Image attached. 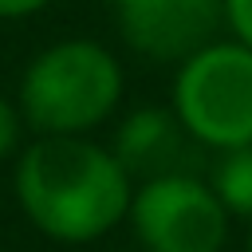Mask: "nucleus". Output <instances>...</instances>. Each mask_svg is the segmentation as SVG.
<instances>
[{"mask_svg":"<svg viewBox=\"0 0 252 252\" xmlns=\"http://www.w3.org/2000/svg\"><path fill=\"white\" fill-rule=\"evenodd\" d=\"M24 114H20V106H16V98H4L0 94V161H8V158H16L24 146H20V138H24Z\"/></svg>","mask_w":252,"mask_h":252,"instance_id":"nucleus-8","label":"nucleus"},{"mask_svg":"<svg viewBox=\"0 0 252 252\" xmlns=\"http://www.w3.org/2000/svg\"><path fill=\"white\" fill-rule=\"evenodd\" d=\"M51 0H0V20H28L39 16Z\"/></svg>","mask_w":252,"mask_h":252,"instance_id":"nucleus-10","label":"nucleus"},{"mask_svg":"<svg viewBox=\"0 0 252 252\" xmlns=\"http://www.w3.org/2000/svg\"><path fill=\"white\" fill-rule=\"evenodd\" d=\"M224 28L232 39L252 47V0H224Z\"/></svg>","mask_w":252,"mask_h":252,"instance_id":"nucleus-9","label":"nucleus"},{"mask_svg":"<svg viewBox=\"0 0 252 252\" xmlns=\"http://www.w3.org/2000/svg\"><path fill=\"white\" fill-rule=\"evenodd\" d=\"M122 43L150 63H185L224 28V0H110Z\"/></svg>","mask_w":252,"mask_h":252,"instance_id":"nucleus-5","label":"nucleus"},{"mask_svg":"<svg viewBox=\"0 0 252 252\" xmlns=\"http://www.w3.org/2000/svg\"><path fill=\"white\" fill-rule=\"evenodd\" d=\"M12 193L35 232L59 244H94L114 232L134 197V177L91 134L32 138L16 154Z\"/></svg>","mask_w":252,"mask_h":252,"instance_id":"nucleus-1","label":"nucleus"},{"mask_svg":"<svg viewBox=\"0 0 252 252\" xmlns=\"http://www.w3.org/2000/svg\"><path fill=\"white\" fill-rule=\"evenodd\" d=\"M248 252H252V220H248Z\"/></svg>","mask_w":252,"mask_h":252,"instance_id":"nucleus-11","label":"nucleus"},{"mask_svg":"<svg viewBox=\"0 0 252 252\" xmlns=\"http://www.w3.org/2000/svg\"><path fill=\"white\" fill-rule=\"evenodd\" d=\"M126 91L118 55L87 35H67L39 47L16 83V106L32 138L91 134L102 126Z\"/></svg>","mask_w":252,"mask_h":252,"instance_id":"nucleus-2","label":"nucleus"},{"mask_svg":"<svg viewBox=\"0 0 252 252\" xmlns=\"http://www.w3.org/2000/svg\"><path fill=\"white\" fill-rule=\"evenodd\" d=\"M209 185L228 209V217L252 220V146L220 150L209 169Z\"/></svg>","mask_w":252,"mask_h":252,"instance_id":"nucleus-7","label":"nucleus"},{"mask_svg":"<svg viewBox=\"0 0 252 252\" xmlns=\"http://www.w3.org/2000/svg\"><path fill=\"white\" fill-rule=\"evenodd\" d=\"M126 220L146 252H220L232 217L209 177L173 169L134 185Z\"/></svg>","mask_w":252,"mask_h":252,"instance_id":"nucleus-4","label":"nucleus"},{"mask_svg":"<svg viewBox=\"0 0 252 252\" xmlns=\"http://www.w3.org/2000/svg\"><path fill=\"white\" fill-rule=\"evenodd\" d=\"M185 126L169 106H134L110 138L114 158L126 165L130 177H158L181 169V150H185Z\"/></svg>","mask_w":252,"mask_h":252,"instance_id":"nucleus-6","label":"nucleus"},{"mask_svg":"<svg viewBox=\"0 0 252 252\" xmlns=\"http://www.w3.org/2000/svg\"><path fill=\"white\" fill-rule=\"evenodd\" d=\"M169 110L193 142L217 154L252 146V47L220 35L177 63Z\"/></svg>","mask_w":252,"mask_h":252,"instance_id":"nucleus-3","label":"nucleus"}]
</instances>
